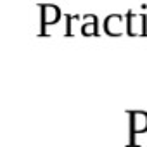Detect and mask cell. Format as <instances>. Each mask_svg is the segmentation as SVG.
I'll use <instances>...</instances> for the list:
<instances>
[{"label":"cell","mask_w":147,"mask_h":147,"mask_svg":"<svg viewBox=\"0 0 147 147\" xmlns=\"http://www.w3.org/2000/svg\"><path fill=\"white\" fill-rule=\"evenodd\" d=\"M147 131V113L145 111H130V140L137 135Z\"/></svg>","instance_id":"1"}]
</instances>
